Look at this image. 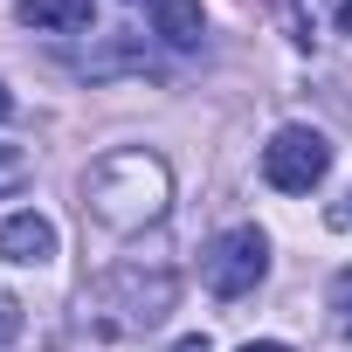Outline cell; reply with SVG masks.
<instances>
[{
    "instance_id": "7",
    "label": "cell",
    "mask_w": 352,
    "mask_h": 352,
    "mask_svg": "<svg viewBox=\"0 0 352 352\" xmlns=\"http://www.w3.org/2000/svg\"><path fill=\"white\" fill-rule=\"evenodd\" d=\"M152 28L173 49H194L201 42V0H152Z\"/></svg>"
},
{
    "instance_id": "8",
    "label": "cell",
    "mask_w": 352,
    "mask_h": 352,
    "mask_svg": "<svg viewBox=\"0 0 352 352\" xmlns=\"http://www.w3.org/2000/svg\"><path fill=\"white\" fill-rule=\"evenodd\" d=\"M28 173H35V159H28L21 145H0V194H14V187H28Z\"/></svg>"
},
{
    "instance_id": "9",
    "label": "cell",
    "mask_w": 352,
    "mask_h": 352,
    "mask_svg": "<svg viewBox=\"0 0 352 352\" xmlns=\"http://www.w3.org/2000/svg\"><path fill=\"white\" fill-rule=\"evenodd\" d=\"M331 324L352 338V270H338V276H331Z\"/></svg>"
},
{
    "instance_id": "4",
    "label": "cell",
    "mask_w": 352,
    "mask_h": 352,
    "mask_svg": "<svg viewBox=\"0 0 352 352\" xmlns=\"http://www.w3.org/2000/svg\"><path fill=\"white\" fill-rule=\"evenodd\" d=\"M270 8H276V21H283V35L297 49H318L331 35H352V0H270Z\"/></svg>"
},
{
    "instance_id": "12",
    "label": "cell",
    "mask_w": 352,
    "mask_h": 352,
    "mask_svg": "<svg viewBox=\"0 0 352 352\" xmlns=\"http://www.w3.org/2000/svg\"><path fill=\"white\" fill-rule=\"evenodd\" d=\"M173 352H214L208 338H180V345H173Z\"/></svg>"
},
{
    "instance_id": "3",
    "label": "cell",
    "mask_w": 352,
    "mask_h": 352,
    "mask_svg": "<svg viewBox=\"0 0 352 352\" xmlns=\"http://www.w3.org/2000/svg\"><path fill=\"white\" fill-rule=\"evenodd\" d=\"M324 173H331V145H324V131H311V124H283V131L263 145V180H270L276 194H311Z\"/></svg>"
},
{
    "instance_id": "13",
    "label": "cell",
    "mask_w": 352,
    "mask_h": 352,
    "mask_svg": "<svg viewBox=\"0 0 352 352\" xmlns=\"http://www.w3.org/2000/svg\"><path fill=\"white\" fill-rule=\"evenodd\" d=\"M0 118H14V97H8V83H0Z\"/></svg>"
},
{
    "instance_id": "2",
    "label": "cell",
    "mask_w": 352,
    "mask_h": 352,
    "mask_svg": "<svg viewBox=\"0 0 352 352\" xmlns=\"http://www.w3.org/2000/svg\"><path fill=\"white\" fill-rule=\"evenodd\" d=\"M263 276H270V242H263V228H228V235H214L208 256H201V283H208L214 297H249Z\"/></svg>"
},
{
    "instance_id": "11",
    "label": "cell",
    "mask_w": 352,
    "mask_h": 352,
    "mask_svg": "<svg viewBox=\"0 0 352 352\" xmlns=\"http://www.w3.org/2000/svg\"><path fill=\"white\" fill-rule=\"evenodd\" d=\"M242 352H290V345H276V338H249Z\"/></svg>"
},
{
    "instance_id": "5",
    "label": "cell",
    "mask_w": 352,
    "mask_h": 352,
    "mask_svg": "<svg viewBox=\"0 0 352 352\" xmlns=\"http://www.w3.org/2000/svg\"><path fill=\"white\" fill-rule=\"evenodd\" d=\"M56 256V221L49 214H8L0 221V263H49Z\"/></svg>"
},
{
    "instance_id": "6",
    "label": "cell",
    "mask_w": 352,
    "mask_h": 352,
    "mask_svg": "<svg viewBox=\"0 0 352 352\" xmlns=\"http://www.w3.org/2000/svg\"><path fill=\"white\" fill-rule=\"evenodd\" d=\"M28 28H42V35H76V28H90V0H21L14 8Z\"/></svg>"
},
{
    "instance_id": "10",
    "label": "cell",
    "mask_w": 352,
    "mask_h": 352,
    "mask_svg": "<svg viewBox=\"0 0 352 352\" xmlns=\"http://www.w3.org/2000/svg\"><path fill=\"white\" fill-rule=\"evenodd\" d=\"M28 331V311H21V297H8V290H0V345H14Z\"/></svg>"
},
{
    "instance_id": "1",
    "label": "cell",
    "mask_w": 352,
    "mask_h": 352,
    "mask_svg": "<svg viewBox=\"0 0 352 352\" xmlns=\"http://www.w3.org/2000/svg\"><path fill=\"white\" fill-rule=\"evenodd\" d=\"M83 194H90L83 208H90L104 228L131 235V228H145V221H159V214H166V201H173V180H166V159H159V152H138V145H124V152H104V159L90 166Z\"/></svg>"
}]
</instances>
